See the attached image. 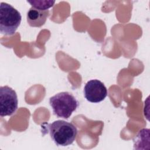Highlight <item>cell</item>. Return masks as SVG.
Returning a JSON list of instances; mask_svg holds the SVG:
<instances>
[{
	"instance_id": "1",
	"label": "cell",
	"mask_w": 150,
	"mask_h": 150,
	"mask_svg": "<svg viewBox=\"0 0 150 150\" xmlns=\"http://www.w3.org/2000/svg\"><path fill=\"white\" fill-rule=\"evenodd\" d=\"M47 127L52 139L57 146L71 145L76 138L77 129L72 123L57 120L48 124Z\"/></svg>"
},
{
	"instance_id": "2",
	"label": "cell",
	"mask_w": 150,
	"mask_h": 150,
	"mask_svg": "<svg viewBox=\"0 0 150 150\" xmlns=\"http://www.w3.org/2000/svg\"><path fill=\"white\" fill-rule=\"evenodd\" d=\"M49 104L54 115L57 117L69 118L76 110L79 102L69 92H60L52 96L49 99Z\"/></svg>"
},
{
	"instance_id": "3",
	"label": "cell",
	"mask_w": 150,
	"mask_h": 150,
	"mask_svg": "<svg viewBox=\"0 0 150 150\" xmlns=\"http://www.w3.org/2000/svg\"><path fill=\"white\" fill-rule=\"evenodd\" d=\"M22 16L14 7L6 2L0 5V32L5 35H13L21 24Z\"/></svg>"
},
{
	"instance_id": "4",
	"label": "cell",
	"mask_w": 150,
	"mask_h": 150,
	"mask_svg": "<svg viewBox=\"0 0 150 150\" xmlns=\"http://www.w3.org/2000/svg\"><path fill=\"white\" fill-rule=\"evenodd\" d=\"M16 93L9 86L0 87V115L9 116L15 112L18 108Z\"/></svg>"
},
{
	"instance_id": "5",
	"label": "cell",
	"mask_w": 150,
	"mask_h": 150,
	"mask_svg": "<svg viewBox=\"0 0 150 150\" xmlns=\"http://www.w3.org/2000/svg\"><path fill=\"white\" fill-rule=\"evenodd\" d=\"M84 95L91 103L102 101L107 96V90L103 83L97 79L89 80L84 87Z\"/></svg>"
},
{
	"instance_id": "6",
	"label": "cell",
	"mask_w": 150,
	"mask_h": 150,
	"mask_svg": "<svg viewBox=\"0 0 150 150\" xmlns=\"http://www.w3.org/2000/svg\"><path fill=\"white\" fill-rule=\"evenodd\" d=\"M49 15V10L42 11L31 7L27 12V22L32 27H40L45 23Z\"/></svg>"
},
{
	"instance_id": "7",
	"label": "cell",
	"mask_w": 150,
	"mask_h": 150,
	"mask_svg": "<svg viewBox=\"0 0 150 150\" xmlns=\"http://www.w3.org/2000/svg\"><path fill=\"white\" fill-rule=\"evenodd\" d=\"M28 3H29L32 7L35 8L42 10V11H46L48 10L49 8L52 7L55 3L54 1H28Z\"/></svg>"
}]
</instances>
